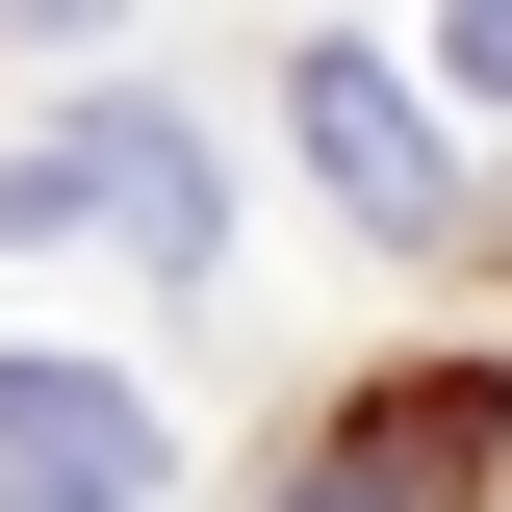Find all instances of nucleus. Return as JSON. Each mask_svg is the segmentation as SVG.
Masks as SVG:
<instances>
[{
	"instance_id": "f257e3e1",
	"label": "nucleus",
	"mask_w": 512,
	"mask_h": 512,
	"mask_svg": "<svg viewBox=\"0 0 512 512\" xmlns=\"http://www.w3.org/2000/svg\"><path fill=\"white\" fill-rule=\"evenodd\" d=\"M487 461H512V410L436 359V384H359V410L308 436V487H282V512H487Z\"/></svg>"
},
{
	"instance_id": "f03ea898",
	"label": "nucleus",
	"mask_w": 512,
	"mask_h": 512,
	"mask_svg": "<svg viewBox=\"0 0 512 512\" xmlns=\"http://www.w3.org/2000/svg\"><path fill=\"white\" fill-rule=\"evenodd\" d=\"M77 205H103L128 256H205V154H180L154 103H103V128H52V154L0 180V231H77Z\"/></svg>"
},
{
	"instance_id": "7ed1b4c3",
	"label": "nucleus",
	"mask_w": 512,
	"mask_h": 512,
	"mask_svg": "<svg viewBox=\"0 0 512 512\" xmlns=\"http://www.w3.org/2000/svg\"><path fill=\"white\" fill-rule=\"evenodd\" d=\"M0 487L26 512H154V410L77 384V359H0Z\"/></svg>"
},
{
	"instance_id": "20e7f679",
	"label": "nucleus",
	"mask_w": 512,
	"mask_h": 512,
	"mask_svg": "<svg viewBox=\"0 0 512 512\" xmlns=\"http://www.w3.org/2000/svg\"><path fill=\"white\" fill-rule=\"evenodd\" d=\"M282 103H308V180H333V205H359V231H436V128L384 103V77H359V52H308V77H282Z\"/></svg>"
},
{
	"instance_id": "39448f33",
	"label": "nucleus",
	"mask_w": 512,
	"mask_h": 512,
	"mask_svg": "<svg viewBox=\"0 0 512 512\" xmlns=\"http://www.w3.org/2000/svg\"><path fill=\"white\" fill-rule=\"evenodd\" d=\"M461 77H487V103H512V0H461Z\"/></svg>"
}]
</instances>
